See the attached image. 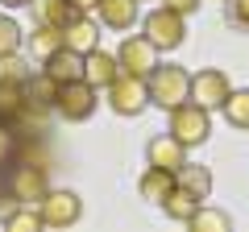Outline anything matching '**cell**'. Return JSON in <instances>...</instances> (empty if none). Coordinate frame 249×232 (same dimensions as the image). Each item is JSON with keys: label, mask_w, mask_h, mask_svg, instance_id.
I'll list each match as a JSON object with an SVG mask.
<instances>
[{"label": "cell", "mask_w": 249, "mask_h": 232, "mask_svg": "<svg viewBox=\"0 0 249 232\" xmlns=\"http://www.w3.org/2000/svg\"><path fill=\"white\" fill-rule=\"evenodd\" d=\"M166 116H170V129H166V133L175 137L183 149H196V145H204L208 137H212V112L199 108V104H191V99L175 104Z\"/></svg>", "instance_id": "1"}, {"label": "cell", "mask_w": 249, "mask_h": 232, "mask_svg": "<svg viewBox=\"0 0 249 232\" xmlns=\"http://www.w3.org/2000/svg\"><path fill=\"white\" fill-rule=\"evenodd\" d=\"M187 91H191V75L183 66H175V63H154V71L145 75V96H150V104L166 108V112L175 104H183Z\"/></svg>", "instance_id": "2"}, {"label": "cell", "mask_w": 249, "mask_h": 232, "mask_svg": "<svg viewBox=\"0 0 249 232\" xmlns=\"http://www.w3.org/2000/svg\"><path fill=\"white\" fill-rule=\"evenodd\" d=\"M142 37L154 46V50H178V46L187 42V17H178L175 9H154V13H145V21H142Z\"/></svg>", "instance_id": "3"}, {"label": "cell", "mask_w": 249, "mask_h": 232, "mask_svg": "<svg viewBox=\"0 0 249 232\" xmlns=\"http://www.w3.org/2000/svg\"><path fill=\"white\" fill-rule=\"evenodd\" d=\"M96 108H100V96H96V87H91L88 79L58 83V99H54V112H58L62 120L79 125V120H88V116L96 112Z\"/></svg>", "instance_id": "4"}, {"label": "cell", "mask_w": 249, "mask_h": 232, "mask_svg": "<svg viewBox=\"0 0 249 232\" xmlns=\"http://www.w3.org/2000/svg\"><path fill=\"white\" fill-rule=\"evenodd\" d=\"M104 91H108V108H112L116 116H142V108L150 104L142 75H124V71H121Z\"/></svg>", "instance_id": "5"}, {"label": "cell", "mask_w": 249, "mask_h": 232, "mask_svg": "<svg viewBox=\"0 0 249 232\" xmlns=\"http://www.w3.org/2000/svg\"><path fill=\"white\" fill-rule=\"evenodd\" d=\"M229 91H232L229 75H224V71H216V66H204V71H196V75H191V91H187V99L212 112V108H220L224 99H229Z\"/></svg>", "instance_id": "6"}, {"label": "cell", "mask_w": 249, "mask_h": 232, "mask_svg": "<svg viewBox=\"0 0 249 232\" xmlns=\"http://www.w3.org/2000/svg\"><path fill=\"white\" fill-rule=\"evenodd\" d=\"M37 212H42V224H50V228H71L83 215V199L75 191H46L37 199Z\"/></svg>", "instance_id": "7"}, {"label": "cell", "mask_w": 249, "mask_h": 232, "mask_svg": "<svg viewBox=\"0 0 249 232\" xmlns=\"http://www.w3.org/2000/svg\"><path fill=\"white\" fill-rule=\"evenodd\" d=\"M46 191H50V182H46V166H17L9 174L13 203H37Z\"/></svg>", "instance_id": "8"}, {"label": "cell", "mask_w": 249, "mask_h": 232, "mask_svg": "<svg viewBox=\"0 0 249 232\" xmlns=\"http://www.w3.org/2000/svg\"><path fill=\"white\" fill-rule=\"evenodd\" d=\"M116 63H121V71L124 75H150L154 71V63H158V50H154L145 37H124L121 42V50H116Z\"/></svg>", "instance_id": "9"}, {"label": "cell", "mask_w": 249, "mask_h": 232, "mask_svg": "<svg viewBox=\"0 0 249 232\" xmlns=\"http://www.w3.org/2000/svg\"><path fill=\"white\" fill-rule=\"evenodd\" d=\"M116 75H121V63H116V54H108V50H88L83 54V79L91 83V87L96 91H104L108 83L116 79Z\"/></svg>", "instance_id": "10"}, {"label": "cell", "mask_w": 249, "mask_h": 232, "mask_svg": "<svg viewBox=\"0 0 249 232\" xmlns=\"http://www.w3.org/2000/svg\"><path fill=\"white\" fill-rule=\"evenodd\" d=\"M42 71L50 75L54 83H71V79H83V54H75L71 46H58L54 54L42 58Z\"/></svg>", "instance_id": "11"}, {"label": "cell", "mask_w": 249, "mask_h": 232, "mask_svg": "<svg viewBox=\"0 0 249 232\" xmlns=\"http://www.w3.org/2000/svg\"><path fill=\"white\" fill-rule=\"evenodd\" d=\"M29 13H34L37 25H54V29H67L79 17V9L71 0H29Z\"/></svg>", "instance_id": "12"}, {"label": "cell", "mask_w": 249, "mask_h": 232, "mask_svg": "<svg viewBox=\"0 0 249 232\" xmlns=\"http://www.w3.org/2000/svg\"><path fill=\"white\" fill-rule=\"evenodd\" d=\"M62 46H71L75 54H88L100 46V21H91L88 13H79V17L71 21V25L62 29Z\"/></svg>", "instance_id": "13"}, {"label": "cell", "mask_w": 249, "mask_h": 232, "mask_svg": "<svg viewBox=\"0 0 249 232\" xmlns=\"http://www.w3.org/2000/svg\"><path fill=\"white\" fill-rule=\"evenodd\" d=\"M21 91H25V108H29V112H54V99H58V83H54L46 71H42V75H29Z\"/></svg>", "instance_id": "14"}, {"label": "cell", "mask_w": 249, "mask_h": 232, "mask_svg": "<svg viewBox=\"0 0 249 232\" xmlns=\"http://www.w3.org/2000/svg\"><path fill=\"white\" fill-rule=\"evenodd\" d=\"M145 158H150V166H162V170H178L187 162V149L175 141L170 133H158L150 137V145H145Z\"/></svg>", "instance_id": "15"}, {"label": "cell", "mask_w": 249, "mask_h": 232, "mask_svg": "<svg viewBox=\"0 0 249 232\" xmlns=\"http://www.w3.org/2000/svg\"><path fill=\"white\" fill-rule=\"evenodd\" d=\"M96 13H100V25L116 29V33L137 25V0H100Z\"/></svg>", "instance_id": "16"}, {"label": "cell", "mask_w": 249, "mask_h": 232, "mask_svg": "<svg viewBox=\"0 0 249 232\" xmlns=\"http://www.w3.org/2000/svg\"><path fill=\"white\" fill-rule=\"evenodd\" d=\"M175 182L183 191H191L196 199H204V203H208V195H212V170L199 166V162H183V166L175 170Z\"/></svg>", "instance_id": "17"}, {"label": "cell", "mask_w": 249, "mask_h": 232, "mask_svg": "<svg viewBox=\"0 0 249 232\" xmlns=\"http://www.w3.org/2000/svg\"><path fill=\"white\" fill-rule=\"evenodd\" d=\"M137 191H142V199H150V203H162V199L175 191V170L150 166L142 179H137Z\"/></svg>", "instance_id": "18"}, {"label": "cell", "mask_w": 249, "mask_h": 232, "mask_svg": "<svg viewBox=\"0 0 249 232\" xmlns=\"http://www.w3.org/2000/svg\"><path fill=\"white\" fill-rule=\"evenodd\" d=\"M158 207H162V212H166V215H170V220H175V224H187V220H191V215L199 212V207H204V199H196V195H191V191H183V187H178V182H175V191H170V195L162 199Z\"/></svg>", "instance_id": "19"}, {"label": "cell", "mask_w": 249, "mask_h": 232, "mask_svg": "<svg viewBox=\"0 0 249 232\" xmlns=\"http://www.w3.org/2000/svg\"><path fill=\"white\" fill-rule=\"evenodd\" d=\"M220 112H224V120H229L232 129H241V133H245V129H249V87L229 91V99L220 104Z\"/></svg>", "instance_id": "20"}, {"label": "cell", "mask_w": 249, "mask_h": 232, "mask_svg": "<svg viewBox=\"0 0 249 232\" xmlns=\"http://www.w3.org/2000/svg\"><path fill=\"white\" fill-rule=\"evenodd\" d=\"M58 46H62V29L37 25V21H34V33H29V54H34V58H46V54H54Z\"/></svg>", "instance_id": "21"}, {"label": "cell", "mask_w": 249, "mask_h": 232, "mask_svg": "<svg viewBox=\"0 0 249 232\" xmlns=\"http://www.w3.org/2000/svg\"><path fill=\"white\" fill-rule=\"evenodd\" d=\"M21 112H29L25 108V91H21L17 83H0V120L9 125V120H17Z\"/></svg>", "instance_id": "22"}, {"label": "cell", "mask_w": 249, "mask_h": 232, "mask_svg": "<svg viewBox=\"0 0 249 232\" xmlns=\"http://www.w3.org/2000/svg\"><path fill=\"white\" fill-rule=\"evenodd\" d=\"M4 228L9 232H34V228H42V212L29 207V203H17L9 215H4Z\"/></svg>", "instance_id": "23"}, {"label": "cell", "mask_w": 249, "mask_h": 232, "mask_svg": "<svg viewBox=\"0 0 249 232\" xmlns=\"http://www.w3.org/2000/svg\"><path fill=\"white\" fill-rule=\"evenodd\" d=\"M187 228H196V232H229L232 220L224 212H216V207H199V212L187 220Z\"/></svg>", "instance_id": "24"}, {"label": "cell", "mask_w": 249, "mask_h": 232, "mask_svg": "<svg viewBox=\"0 0 249 232\" xmlns=\"http://www.w3.org/2000/svg\"><path fill=\"white\" fill-rule=\"evenodd\" d=\"M29 63L21 58L17 50L13 54H0V83H17V87H25V79H29Z\"/></svg>", "instance_id": "25"}, {"label": "cell", "mask_w": 249, "mask_h": 232, "mask_svg": "<svg viewBox=\"0 0 249 232\" xmlns=\"http://www.w3.org/2000/svg\"><path fill=\"white\" fill-rule=\"evenodd\" d=\"M13 50H21V25L9 13H0V54H13Z\"/></svg>", "instance_id": "26"}, {"label": "cell", "mask_w": 249, "mask_h": 232, "mask_svg": "<svg viewBox=\"0 0 249 232\" xmlns=\"http://www.w3.org/2000/svg\"><path fill=\"white\" fill-rule=\"evenodd\" d=\"M224 17L232 29H249V0H224Z\"/></svg>", "instance_id": "27"}, {"label": "cell", "mask_w": 249, "mask_h": 232, "mask_svg": "<svg viewBox=\"0 0 249 232\" xmlns=\"http://www.w3.org/2000/svg\"><path fill=\"white\" fill-rule=\"evenodd\" d=\"M13 149H17V137H13V129L4 125V120H0V166L13 158Z\"/></svg>", "instance_id": "28"}, {"label": "cell", "mask_w": 249, "mask_h": 232, "mask_svg": "<svg viewBox=\"0 0 249 232\" xmlns=\"http://www.w3.org/2000/svg\"><path fill=\"white\" fill-rule=\"evenodd\" d=\"M162 4H166V9H175L178 17H191V13H196L204 0H162Z\"/></svg>", "instance_id": "29"}, {"label": "cell", "mask_w": 249, "mask_h": 232, "mask_svg": "<svg viewBox=\"0 0 249 232\" xmlns=\"http://www.w3.org/2000/svg\"><path fill=\"white\" fill-rule=\"evenodd\" d=\"M71 4H75L79 13H96V4H100V0H71Z\"/></svg>", "instance_id": "30"}, {"label": "cell", "mask_w": 249, "mask_h": 232, "mask_svg": "<svg viewBox=\"0 0 249 232\" xmlns=\"http://www.w3.org/2000/svg\"><path fill=\"white\" fill-rule=\"evenodd\" d=\"M4 9H29V0H0Z\"/></svg>", "instance_id": "31"}]
</instances>
